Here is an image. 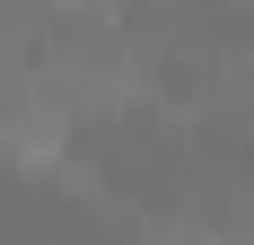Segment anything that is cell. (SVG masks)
<instances>
[{"instance_id": "6da1fadb", "label": "cell", "mask_w": 254, "mask_h": 245, "mask_svg": "<svg viewBox=\"0 0 254 245\" xmlns=\"http://www.w3.org/2000/svg\"><path fill=\"white\" fill-rule=\"evenodd\" d=\"M0 140H9V158H26V167H53L62 149H70V105L62 97H26L0 114Z\"/></svg>"}, {"instance_id": "7a4b0ae2", "label": "cell", "mask_w": 254, "mask_h": 245, "mask_svg": "<svg viewBox=\"0 0 254 245\" xmlns=\"http://www.w3.org/2000/svg\"><path fill=\"white\" fill-rule=\"evenodd\" d=\"M193 245H210V237H193Z\"/></svg>"}]
</instances>
